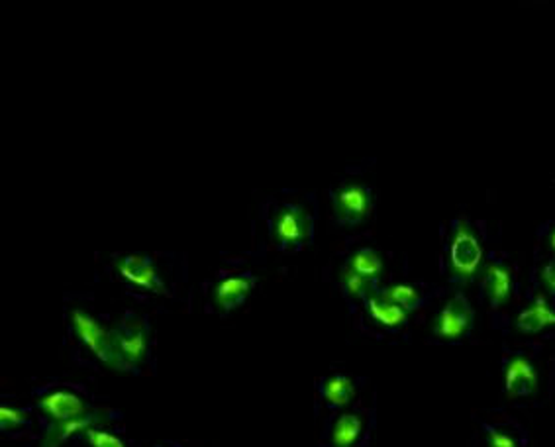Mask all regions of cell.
<instances>
[{"mask_svg": "<svg viewBox=\"0 0 555 447\" xmlns=\"http://www.w3.org/2000/svg\"><path fill=\"white\" fill-rule=\"evenodd\" d=\"M348 269H351L353 273H358V275H361V277H365V279L373 283V281L379 279V275L382 273V261H381V255L375 252V249L361 247L350 257Z\"/></svg>", "mask_w": 555, "mask_h": 447, "instance_id": "17", "label": "cell"}, {"mask_svg": "<svg viewBox=\"0 0 555 447\" xmlns=\"http://www.w3.org/2000/svg\"><path fill=\"white\" fill-rule=\"evenodd\" d=\"M87 442L90 447H124L122 440L99 428H90L87 431Z\"/></svg>", "mask_w": 555, "mask_h": 447, "instance_id": "21", "label": "cell"}, {"mask_svg": "<svg viewBox=\"0 0 555 447\" xmlns=\"http://www.w3.org/2000/svg\"><path fill=\"white\" fill-rule=\"evenodd\" d=\"M341 286L351 298H367L373 291V283L361 277V275L353 273L351 269H343L341 273Z\"/></svg>", "mask_w": 555, "mask_h": 447, "instance_id": "19", "label": "cell"}, {"mask_svg": "<svg viewBox=\"0 0 555 447\" xmlns=\"http://www.w3.org/2000/svg\"><path fill=\"white\" fill-rule=\"evenodd\" d=\"M363 430V422L358 414L346 412L341 414L332 430V445L334 447H353L358 443Z\"/></svg>", "mask_w": 555, "mask_h": 447, "instance_id": "16", "label": "cell"}, {"mask_svg": "<svg viewBox=\"0 0 555 447\" xmlns=\"http://www.w3.org/2000/svg\"><path fill=\"white\" fill-rule=\"evenodd\" d=\"M483 293L493 307H502L512 295V273L502 263H488L481 279Z\"/></svg>", "mask_w": 555, "mask_h": 447, "instance_id": "11", "label": "cell"}, {"mask_svg": "<svg viewBox=\"0 0 555 447\" xmlns=\"http://www.w3.org/2000/svg\"><path fill=\"white\" fill-rule=\"evenodd\" d=\"M99 418L95 416H79L71 420H63V422H54L44 436L42 447H61L65 442L71 440L77 433H87L90 428H95Z\"/></svg>", "mask_w": 555, "mask_h": 447, "instance_id": "13", "label": "cell"}, {"mask_svg": "<svg viewBox=\"0 0 555 447\" xmlns=\"http://www.w3.org/2000/svg\"><path fill=\"white\" fill-rule=\"evenodd\" d=\"M118 271H120V275L128 283L143 288V291L157 295L165 293V285L160 279V275H157V269L150 257L138 254L126 255L118 263Z\"/></svg>", "mask_w": 555, "mask_h": 447, "instance_id": "7", "label": "cell"}, {"mask_svg": "<svg viewBox=\"0 0 555 447\" xmlns=\"http://www.w3.org/2000/svg\"><path fill=\"white\" fill-rule=\"evenodd\" d=\"M112 332L116 338V346L120 349V355L126 361L128 369H134V367H138L145 358H148L150 330L148 324H145L141 318L128 317Z\"/></svg>", "mask_w": 555, "mask_h": 447, "instance_id": "4", "label": "cell"}, {"mask_svg": "<svg viewBox=\"0 0 555 447\" xmlns=\"http://www.w3.org/2000/svg\"><path fill=\"white\" fill-rule=\"evenodd\" d=\"M483 261V247L466 222H457L449 242V269L457 281H471Z\"/></svg>", "mask_w": 555, "mask_h": 447, "instance_id": "2", "label": "cell"}, {"mask_svg": "<svg viewBox=\"0 0 555 447\" xmlns=\"http://www.w3.org/2000/svg\"><path fill=\"white\" fill-rule=\"evenodd\" d=\"M365 300H367V310L377 324L385 326V327L404 326V322L408 318V312L404 308H401L399 305H394V302H391L381 293H372Z\"/></svg>", "mask_w": 555, "mask_h": 447, "instance_id": "14", "label": "cell"}, {"mask_svg": "<svg viewBox=\"0 0 555 447\" xmlns=\"http://www.w3.org/2000/svg\"><path fill=\"white\" fill-rule=\"evenodd\" d=\"M541 281H544V285L550 288L551 293H555V259L550 261L544 267V271H541Z\"/></svg>", "mask_w": 555, "mask_h": 447, "instance_id": "23", "label": "cell"}, {"mask_svg": "<svg viewBox=\"0 0 555 447\" xmlns=\"http://www.w3.org/2000/svg\"><path fill=\"white\" fill-rule=\"evenodd\" d=\"M487 443H488V447H520L512 433H508L507 430H498V428L487 431Z\"/></svg>", "mask_w": 555, "mask_h": 447, "instance_id": "22", "label": "cell"}, {"mask_svg": "<svg viewBox=\"0 0 555 447\" xmlns=\"http://www.w3.org/2000/svg\"><path fill=\"white\" fill-rule=\"evenodd\" d=\"M550 245H551L553 254H555V228H553V232H551V235H550Z\"/></svg>", "mask_w": 555, "mask_h": 447, "instance_id": "24", "label": "cell"}, {"mask_svg": "<svg viewBox=\"0 0 555 447\" xmlns=\"http://www.w3.org/2000/svg\"><path fill=\"white\" fill-rule=\"evenodd\" d=\"M372 210L373 196L363 185H343L334 192V214L340 224H360Z\"/></svg>", "mask_w": 555, "mask_h": 447, "instance_id": "6", "label": "cell"}, {"mask_svg": "<svg viewBox=\"0 0 555 447\" xmlns=\"http://www.w3.org/2000/svg\"><path fill=\"white\" fill-rule=\"evenodd\" d=\"M538 373L526 358H512L505 367V390L508 397H530L538 390Z\"/></svg>", "mask_w": 555, "mask_h": 447, "instance_id": "8", "label": "cell"}, {"mask_svg": "<svg viewBox=\"0 0 555 447\" xmlns=\"http://www.w3.org/2000/svg\"><path fill=\"white\" fill-rule=\"evenodd\" d=\"M551 326H555V310H551L544 296H538L517 318V327L524 334H538Z\"/></svg>", "mask_w": 555, "mask_h": 447, "instance_id": "12", "label": "cell"}, {"mask_svg": "<svg viewBox=\"0 0 555 447\" xmlns=\"http://www.w3.org/2000/svg\"><path fill=\"white\" fill-rule=\"evenodd\" d=\"M473 326V308L466 295H454L445 302L438 320H435V336L454 341L464 338Z\"/></svg>", "mask_w": 555, "mask_h": 447, "instance_id": "5", "label": "cell"}, {"mask_svg": "<svg viewBox=\"0 0 555 447\" xmlns=\"http://www.w3.org/2000/svg\"><path fill=\"white\" fill-rule=\"evenodd\" d=\"M26 422H28V412L26 411L12 409V406H3V409H0V428L5 431L16 430Z\"/></svg>", "mask_w": 555, "mask_h": 447, "instance_id": "20", "label": "cell"}, {"mask_svg": "<svg viewBox=\"0 0 555 447\" xmlns=\"http://www.w3.org/2000/svg\"><path fill=\"white\" fill-rule=\"evenodd\" d=\"M381 295L389 298L391 302H394V305H399L401 308H404L406 312L416 310L420 307V302H422L420 293L411 285H393V286H387Z\"/></svg>", "mask_w": 555, "mask_h": 447, "instance_id": "18", "label": "cell"}, {"mask_svg": "<svg viewBox=\"0 0 555 447\" xmlns=\"http://www.w3.org/2000/svg\"><path fill=\"white\" fill-rule=\"evenodd\" d=\"M314 220L300 204H285L273 220V238L279 247H300L312 242Z\"/></svg>", "mask_w": 555, "mask_h": 447, "instance_id": "3", "label": "cell"}, {"mask_svg": "<svg viewBox=\"0 0 555 447\" xmlns=\"http://www.w3.org/2000/svg\"><path fill=\"white\" fill-rule=\"evenodd\" d=\"M254 277L251 275H236V277L222 279L215 288V302L224 312H232L240 308L246 298L254 288Z\"/></svg>", "mask_w": 555, "mask_h": 447, "instance_id": "10", "label": "cell"}, {"mask_svg": "<svg viewBox=\"0 0 555 447\" xmlns=\"http://www.w3.org/2000/svg\"><path fill=\"white\" fill-rule=\"evenodd\" d=\"M71 324L77 338L83 341V346H87L97 359H100L114 371H130L126 361L122 359L120 349L116 346L114 332L107 330L97 318H92L90 314L83 310L71 312Z\"/></svg>", "mask_w": 555, "mask_h": 447, "instance_id": "1", "label": "cell"}, {"mask_svg": "<svg viewBox=\"0 0 555 447\" xmlns=\"http://www.w3.org/2000/svg\"><path fill=\"white\" fill-rule=\"evenodd\" d=\"M37 406L39 411L47 414L54 422H63V420H71L87 414V406L81 400V397H77L75 392L69 390L47 392L37 400Z\"/></svg>", "mask_w": 555, "mask_h": 447, "instance_id": "9", "label": "cell"}, {"mask_svg": "<svg viewBox=\"0 0 555 447\" xmlns=\"http://www.w3.org/2000/svg\"><path fill=\"white\" fill-rule=\"evenodd\" d=\"M322 394L332 409H341V406H348L353 400L355 385L346 375H334L324 380Z\"/></svg>", "mask_w": 555, "mask_h": 447, "instance_id": "15", "label": "cell"}]
</instances>
